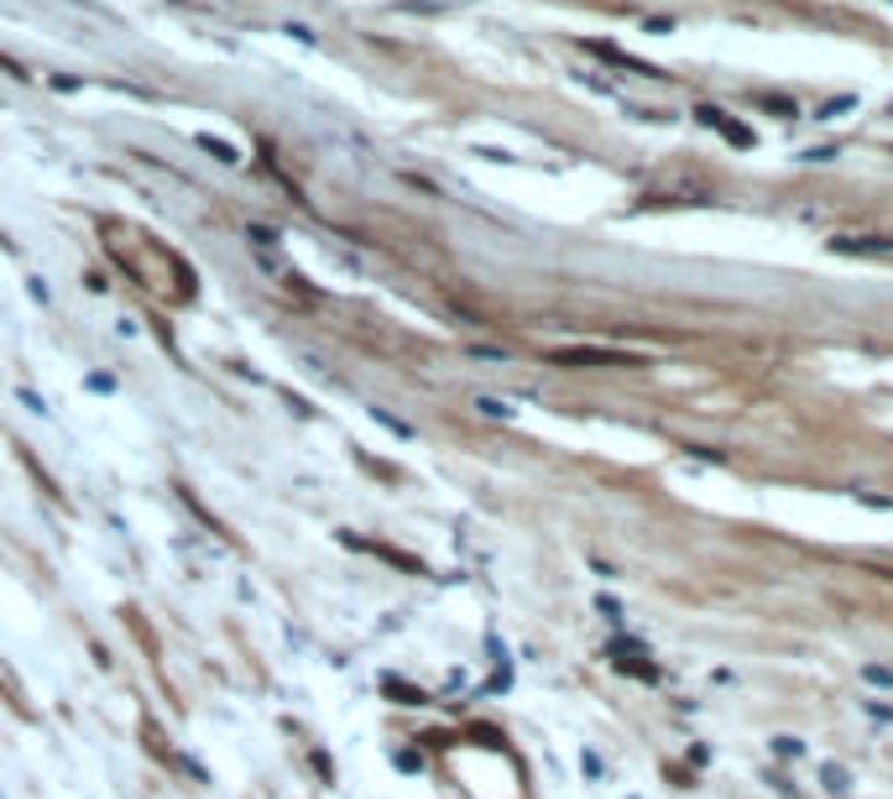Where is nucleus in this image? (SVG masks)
Returning a JSON list of instances; mask_svg holds the SVG:
<instances>
[{"instance_id": "obj_1", "label": "nucleus", "mask_w": 893, "mask_h": 799, "mask_svg": "<svg viewBox=\"0 0 893 799\" xmlns=\"http://www.w3.org/2000/svg\"><path fill=\"white\" fill-rule=\"evenodd\" d=\"M560 366H637L633 355H616V351H554Z\"/></svg>"}, {"instance_id": "obj_2", "label": "nucleus", "mask_w": 893, "mask_h": 799, "mask_svg": "<svg viewBox=\"0 0 893 799\" xmlns=\"http://www.w3.org/2000/svg\"><path fill=\"white\" fill-rule=\"evenodd\" d=\"M701 116L710 120V126H721V131H727V137L737 141V146H748V141H752V131H748V126H737V120H727V116H721V110H701Z\"/></svg>"}, {"instance_id": "obj_3", "label": "nucleus", "mask_w": 893, "mask_h": 799, "mask_svg": "<svg viewBox=\"0 0 893 799\" xmlns=\"http://www.w3.org/2000/svg\"><path fill=\"white\" fill-rule=\"evenodd\" d=\"M842 251H893V240H883V235H872V240H836Z\"/></svg>"}]
</instances>
